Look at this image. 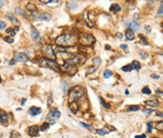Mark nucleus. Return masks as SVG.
Masks as SVG:
<instances>
[{"instance_id": "1", "label": "nucleus", "mask_w": 163, "mask_h": 138, "mask_svg": "<svg viewBox=\"0 0 163 138\" xmlns=\"http://www.w3.org/2000/svg\"><path fill=\"white\" fill-rule=\"evenodd\" d=\"M78 41V37L72 33H63L55 38L54 42L58 46H72Z\"/></svg>"}, {"instance_id": "2", "label": "nucleus", "mask_w": 163, "mask_h": 138, "mask_svg": "<svg viewBox=\"0 0 163 138\" xmlns=\"http://www.w3.org/2000/svg\"><path fill=\"white\" fill-rule=\"evenodd\" d=\"M85 95V89L81 86H77L75 88H72L70 91L69 94V102L78 101L79 99H81Z\"/></svg>"}, {"instance_id": "3", "label": "nucleus", "mask_w": 163, "mask_h": 138, "mask_svg": "<svg viewBox=\"0 0 163 138\" xmlns=\"http://www.w3.org/2000/svg\"><path fill=\"white\" fill-rule=\"evenodd\" d=\"M86 61H87V55L82 54V53H79V54L72 55V57L69 59L66 62L73 64V66H79V64H83Z\"/></svg>"}, {"instance_id": "4", "label": "nucleus", "mask_w": 163, "mask_h": 138, "mask_svg": "<svg viewBox=\"0 0 163 138\" xmlns=\"http://www.w3.org/2000/svg\"><path fill=\"white\" fill-rule=\"evenodd\" d=\"M40 67L42 68H47V69H50V70H54L56 72L60 71V67L57 63L54 62V60H49V59H41L40 62H39Z\"/></svg>"}, {"instance_id": "5", "label": "nucleus", "mask_w": 163, "mask_h": 138, "mask_svg": "<svg viewBox=\"0 0 163 138\" xmlns=\"http://www.w3.org/2000/svg\"><path fill=\"white\" fill-rule=\"evenodd\" d=\"M79 42L82 46H92L95 42V37L89 33H81L79 37Z\"/></svg>"}, {"instance_id": "6", "label": "nucleus", "mask_w": 163, "mask_h": 138, "mask_svg": "<svg viewBox=\"0 0 163 138\" xmlns=\"http://www.w3.org/2000/svg\"><path fill=\"white\" fill-rule=\"evenodd\" d=\"M42 50H43L45 56H46L47 59H49V60H54V59H55V54H54V48H53L51 46H49V45H45V46H42Z\"/></svg>"}, {"instance_id": "7", "label": "nucleus", "mask_w": 163, "mask_h": 138, "mask_svg": "<svg viewBox=\"0 0 163 138\" xmlns=\"http://www.w3.org/2000/svg\"><path fill=\"white\" fill-rule=\"evenodd\" d=\"M61 70L63 71V72H66V73H72V72L75 73V72H76V66H73V64L65 62V63L61 67Z\"/></svg>"}, {"instance_id": "8", "label": "nucleus", "mask_w": 163, "mask_h": 138, "mask_svg": "<svg viewBox=\"0 0 163 138\" xmlns=\"http://www.w3.org/2000/svg\"><path fill=\"white\" fill-rule=\"evenodd\" d=\"M14 60L16 62H20V63H26L28 61V56L23 53H16L15 56H14Z\"/></svg>"}, {"instance_id": "9", "label": "nucleus", "mask_w": 163, "mask_h": 138, "mask_svg": "<svg viewBox=\"0 0 163 138\" xmlns=\"http://www.w3.org/2000/svg\"><path fill=\"white\" fill-rule=\"evenodd\" d=\"M101 63H102V61H101L100 57H98V56L94 57V59H93V64H95V67H92V68H90V69L88 70L89 73H94V72H96L97 69L99 68V66L101 64Z\"/></svg>"}, {"instance_id": "10", "label": "nucleus", "mask_w": 163, "mask_h": 138, "mask_svg": "<svg viewBox=\"0 0 163 138\" xmlns=\"http://www.w3.org/2000/svg\"><path fill=\"white\" fill-rule=\"evenodd\" d=\"M124 24L128 26V27H131V29L133 30V31H137V30H139L140 29V25L136 22V21H129V20H126V21H124Z\"/></svg>"}, {"instance_id": "11", "label": "nucleus", "mask_w": 163, "mask_h": 138, "mask_svg": "<svg viewBox=\"0 0 163 138\" xmlns=\"http://www.w3.org/2000/svg\"><path fill=\"white\" fill-rule=\"evenodd\" d=\"M61 117V113H60V111L57 110V109H53V110H50V112L48 113V115H47V119L48 120H54V119H57V118H60Z\"/></svg>"}, {"instance_id": "12", "label": "nucleus", "mask_w": 163, "mask_h": 138, "mask_svg": "<svg viewBox=\"0 0 163 138\" xmlns=\"http://www.w3.org/2000/svg\"><path fill=\"white\" fill-rule=\"evenodd\" d=\"M0 122L4 125H7L9 122V116L8 114L3 110H0Z\"/></svg>"}, {"instance_id": "13", "label": "nucleus", "mask_w": 163, "mask_h": 138, "mask_svg": "<svg viewBox=\"0 0 163 138\" xmlns=\"http://www.w3.org/2000/svg\"><path fill=\"white\" fill-rule=\"evenodd\" d=\"M38 132H39V127L36 126V125H33V126H30L28 128V135L31 136V137H35L38 135Z\"/></svg>"}, {"instance_id": "14", "label": "nucleus", "mask_w": 163, "mask_h": 138, "mask_svg": "<svg viewBox=\"0 0 163 138\" xmlns=\"http://www.w3.org/2000/svg\"><path fill=\"white\" fill-rule=\"evenodd\" d=\"M31 37L34 41H40L41 40V37H40V34L37 30V28H35L34 26H31Z\"/></svg>"}, {"instance_id": "15", "label": "nucleus", "mask_w": 163, "mask_h": 138, "mask_svg": "<svg viewBox=\"0 0 163 138\" xmlns=\"http://www.w3.org/2000/svg\"><path fill=\"white\" fill-rule=\"evenodd\" d=\"M70 110L72 111V113L77 114L79 111V104L77 103V101H72L70 103Z\"/></svg>"}, {"instance_id": "16", "label": "nucleus", "mask_w": 163, "mask_h": 138, "mask_svg": "<svg viewBox=\"0 0 163 138\" xmlns=\"http://www.w3.org/2000/svg\"><path fill=\"white\" fill-rule=\"evenodd\" d=\"M125 37H126V39H127V40H130V41L134 40V38H135V34H134V31H133L132 29H127L126 32H125Z\"/></svg>"}, {"instance_id": "17", "label": "nucleus", "mask_w": 163, "mask_h": 138, "mask_svg": "<svg viewBox=\"0 0 163 138\" xmlns=\"http://www.w3.org/2000/svg\"><path fill=\"white\" fill-rule=\"evenodd\" d=\"M28 113H29L31 116H36V115H39V114L41 113V109L33 106V107H30V109L28 110Z\"/></svg>"}, {"instance_id": "18", "label": "nucleus", "mask_w": 163, "mask_h": 138, "mask_svg": "<svg viewBox=\"0 0 163 138\" xmlns=\"http://www.w3.org/2000/svg\"><path fill=\"white\" fill-rule=\"evenodd\" d=\"M6 16H7V18L14 24V25H16V26H18L19 25V21H18V19L16 18V16H14L12 13H7L6 14Z\"/></svg>"}, {"instance_id": "19", "label": "nucleus", "mask_w": 163, "mask_h": 138, "mask_svg": "<svg viewBox=\"0 0 163 138\" xmlns=\"http://www.w3.org/2000/svg\"><path fill=\"white\" fill-rule=\"evenodd\" d=\"M50 19H51V14H49V13H41L37 17V20H42V21H48Z\"/></svg>"}, {"instance_id": "20", "label": "nucleus", "mask_w": 163, "mask_h": 138, "mask_svg": "<svg viewBox=\"0 0 163 138\" xmlns=\"http://www.w3.org/2000/svg\"><path fill=\"white\" fill-rule=\"evenodd\" d=\"M146 104L150 107H157L159 105V101L157 99H151V100H148L146 101Z\"/></svg>"}, {"instance_id": "21", "label": "nucleus", "mask_w": 163, "mask_h": 138, "mask_svg": "<svg viewBox=\"0 0 163 138\" xmlns=\"http://www.w3.org/2000/svg\"><path fill=\"white\" fill-rule=\"evenodd\" d=\"M131 67H132V69H134V70H136V71H139L140 68H141L140 62H138V61H133L132 64H131Z\"/></svg>"}, {"instance_id": "22", "label": "nucleus", "mask_w": 163, "mask_h": 138, "mask_svg": "<svg viewBox=\"0 0 163 138\" xmlns=\"http://www.w3.org/2000/svg\"><path fill=\"white\" fill-rule=\"evenodd\" d=\"M110 10H111V11L118 12V11H120V10H121V6H120L119 4H117V3H114V4H112V5H111Z\"/></svg>"}, {"instance_id": "23", "label": "nucleus", "mask_w": 163, "mask_h": 138, "mask_svg": "<svg viewBox=\"0 0 163 138\" xmlns=\"http://www.w3.org/2000/svg\"><path fill=\"white\" fill-rule=\"evenodd\" d=\"M26 9L30 12H35L36 11V6L33 3H28L26 5Z\"/></svg>"}, {"instance_id": "24", "label": "nucleus", "mask_w": 163, "mask_h": 138, "mask_svg": "<svg viewBox=\"0 0 163 138\" xmlns=\"http://www.w3.org/2000/svg\"><path fill=\"white\" fill-rule=\"evenodd\" d=\"M69 6H70L71 9H76V8H78V4H77V2H76L75 0H71V1H70Z\"/></svg>"}, {"instance_id": "25", "label": "nucleus", "mask_w": 163, "mask_h": 138, "mask_svg": "<svg viewBox=\"0 0 163 138\" xmlns=\"http://www.w3.org/2000/svg\"><path fill=\"white\" fill-rule=\"evenodd\" d=\"M103 76H104V78H105V79H109L110 77H112V76H113V73H112L111 71H109V70H106V71H104Z\"/></svg>"}, {"instance_id": "26", "label": "nucleus", "mask_w": 163, "mask_h": 138, "mask_svg": "<svg viewBox=\"0 0 163 138\" xmlns=\"http://www.w3.org/2000/svg\"><path fill=\"white\" fill-rule=\"evenodd\" d=\"M40 2L45 3V4H53V3H58L60 0H40Z\"/></svg>"}, {"instance_id": "27", "label": "nucleus", "mask_w": 163, "mask_h": 138, "mask_svg": "<svg viewBox=\"0 0 163 138\" xmlns=\"http://www.w3.org/2000/svg\"><path fill=\"white\" fill-rule=\"evenodd\" d=\"M100 101H101V103H102V105H103L104 108H106V109H109V108H110V104L107 103V102H105V100H104L102 97H100Z\"/></svg>"}, {"instance_id": "28", "label": "nucleus", "mask_w": 163, "mask_h": 138, "mask_svg": "<svg viewBox=\"0 0 163 138\" xmlns=\"http://www.w3.org/2000/svg\"><path fill=\"white\" fill-rule=\"evenodd\" d=\"M15 13H16V14H18V15H22V16H24V15H25V12L23 11V9H21L20 7L15 8Z\"/></svg>"}, {"instance_id": "29", "label": "nucleus", "mask_w": 163, "mask_h": 138, "mask_svg": "<svg viewBox=\"0 0 163 138\" xmlns=\"http://www.w3.org/2000/svg\"><path fill=\"white\" fill-rule=\"evenodd\" d=\"M6 33H7V34H10L11 37H14V35H15V30L12 27H9L6 29Z\"/></svg>"}, {"instance_id": "30", "label": "nucleus", "mask_w": 163, "mask_h": 138, "mask_svg": "<svg viewBox=\"0 0 163 138\" xmlns=\"http://www.w3.org/2000/svg\"><path fill=\"white\" fill-rule=\"evenodd\" d=\"M152 129H153V122L150 121V122L147 123V131H148L149 133H151V132H152Z\"/></svg>"}, {"instance_id": "31", "label": "nucleus", "mask_w": 163, "mask_h": 138, "mask_svg": "<svg viewBox=\"0 0 163 138\" xmlns=\"http://www.w3.org/2000/svg\"><path fill=\"white\" fill-rule=\"evenodd\" d=\"M97 133H98L99 135H106V134L109 133V131L105 130V129H97Z\"/></svg>"}, {"instance_id": "32", "label": "nucleus", "mask_w": 163, "mask_h": 138, "mask_svg": "<svg viewBox=\"0 0 163 138\" xmlns=\"http://www.w3.org/2000/svg\"><path fill=\"white\" fill-rule=\"evenodd\" d=\"M133 69H132V67H131V64H128V66H124L123 68H122V71H124V72H131Z\"/></svg>"}, {"instance_id": "33", "label": "nucleus", "mask_w": 163, "mask_h": 138, "mask_svg": "<svg viewBox=\"0 0 163 138\" xmlns=\"http://www.w3.org/2000/svg\"><path fill=\"white\" fill-rule=\"evenodd\" d=\"M163 14V2L161 1L160 2V7H159V10H158V12H157V15L158 16H161Z\"/></svg>"}, {"instance_id": "34", "label": "nucleus", "mask_w": 163, "mask_h": 138, "mask_svg": "<svg viewBox=\"0 0 163 138\" xmlns=\"http://www.w3.org/2000/svg\"><path fill=\"white\" fill-rule=\"evenodd\" d=\"M142 93H143V94H146V95H150V94H151V90H150L148 87H144V88L142 89Z\"/></svg>"}, {"instance_id": "35", "label": "nucleus", "mask_w": 163, "mask_h": 138, "mask_svg": "<svg viewBox=\"0 0 163 138\" xmlns=\"http://www.w3.org/2000/svg\"><path fill=\"white\" fill-rule=\"evenodd\" d=\"M48 128H49V124H48V123H43L39 129H40L41 131H45V130H47Z\"/></svg>"}, {"instance_id": "36", "label": "nucleus", "mask_w": 163, "mask_h": 138, "mask_svg": "<svg viewBox=\"0 0 163 138\" xmlns=\"http://www.w3.org/2000/svg\"><path fill=\"white\" fill-rule=\"evenodd\" d=\"M140 109L138 106H130V107H128V109L127 111H129V112H131V111H138Z\"/></svg>"}, {"instance_id": "37", "label": "nucleus", "mask_w": 163, "mask_h": 138, "mask_svg": "<svg viewBox=\"0 0 163 138\" xmlns=\"http://www.w3.org/2000/svg\"><path fill=\"white\" fill-rule=\"evenodd\" d=\"M62 89H63V93H65L68 90V85L65 82H62Z\"/></svg>"}, {"instance_id": "38", "label": "nucleus", "mask_w": 163, "mask_h": 138, "mask_svg": "<svg viewBox=\"0 0 163 138\" xmlns=\"http://www.w3.org/2000/svg\"><path fill=\"white\" fill-rule=\"evenodd\" d=\"M140 55H141V57H142L143 60H145V59H147L148 54H147L146 52H144V50H140Z\"/></svg>"}, {"instance_id": "39", "label": "nucleus", "mask_w": 163, "mask_h": 138, "mask_svg": "<svg viewBox=\"0 0 163 138\" xmlns=\"http://www.w3.org/2000/svg\"><path fill=\"white\" fill-rule=\"evenodd\" d=\"M82 126H84V127H86V128H88L90 131H93L94 130V127L92 126V125H88V124H85V123H81Z\"/></svg>"}, {"instance_id": "40", "label": "nucleus", "mask_w": 163, "mask_h": 138, "mask_svg": "<svg viewBox=\"0 0 163 138\" xmlns=\"http://www.w3.org/2000/svg\"><path fill=\"white\" fill-rule=\"evenodd\" d=\"M4 40H5L6 42H8V43H13V41H14L12 37H4Z\"/></svg>"}, {"instance_id": "41", "label": "nucleus", "mask_w": 163, "mask_h": 138, "mask_svg": "<svg viewBox=\"0 0 163 138\" xmlns=\"http://www.w3.org/2000/svg\"><path fill=\"white\" fill-rule=\"evenodd\" d=\"M156 126H157V129H159L160 131H162L163 130V122L162 121H160L159 123H157V125H156Z\"/></svg>"}, {"instance_id": "42", "label": "nucleus", "mask_w": 163, "mask_h": 138, "mask_svg": "<svg viewBox=\"0 0 163 138\" xmlns=\"http://www.w3.org/2000/svg\"><path fill=\"white\" fill-rule=\"evenodd\" d=\"M6 26V24H5V22L3 21V20H0V29H4Z\"/></svg>"}, {"instance_id": "43", "label": "nucleus", "mask_w": 163, "mask_h": 138, "mask_svg": "<svg viewBox=\"0 0 163 138\" xmlns=\"http://www.w3.org/2000/svg\"><path fill=\"white\" fill-rule=\"evenodd\" d=\"M142 112H144L146 114H151V113H153V111L151 110V109H143Z\"/></svg>"}, {"instance_id": "44", "label": "nucleus", "mask_w": 163, "mask_h": 138, "mask_svg": "<svg viewBox=\"0 0 163 138\" xmlns=\"http://www.w3.org/2000/svg\"><path fill=\"white\" fill-rule=\"evenodd\" d=\"M139 18H140V14H139V13H135V14H134V19H135V20H138Z\"/></svg>"}, {"instance_id": "45", "label": "nucleus", "mask_w": 163, "mask_h": 138, "mask_svg": "<svg viewBox=\"0 0 163 138\" xmlns=\"http://www.w3.org/2000/svg\"><path fill=\"white\" fill-rule=\"evenodd\" d=\"M15 63H16V61H15L14 59H12V60L9 62V64H10V66H13V64H15Z\"/></svg>"}, {"instance_id": "46", "label": "nucleus", "mask_w": 163, "mask_h": 138, "mask_svg": "<svg viewBox=\"0 0 163 138\" xmlns=\"http://www.w3.org/2000/svg\"><path fill=\"white\" fill-rule=\"evenodd\" d=\"M120 47H121L122 49H124V50H125V49H127V47H128V46H127L126 45H121V46H120Z\"/></svg>"}, {"instance_id": "47", "label": "nucleus", "mask_w": 163, "mask_h": 138, "mask_svg": "<svg viewBox=\"0 0 163 138\" xmlns=\"http://www.w3.org/2000/svg\"><path fill=\"white\" fill-rule=\"evenodd\" d=\"M156 94H159L160 96H162V91L159 89V90H157V91H156Z\"/></svg>"}, {"instance_id": "48", "label": "nucleus", "mask_w": 163, "mask_h": 138, "mask_svg": "<svg viewBox=\"0 0 163 138\" xmlns=\"http://www.w3.org/2000/svg\"><path fill=\"white\" fill-rule=\"evenodd\" d=\"M146 136H145L144 134L143 135H137V136H135V138H145Z\"/></svg>"}, {"instance_id": "49", "label": "nucleus", "mask_w": 163, "mask_h": 138, "mask_svg": "<svg viewBox=\"0 0 163 138\" xmlns=\"http://www.w3.org/2000/svg\"><path fill=\"white\" fill-rule=\"evenodd\" d=\"M145 29H146L147 32H150V30H151V28L149 27V26H145Z\"/></svg>"}, {"instance_id": "50", "label": "nucleus", "mask_w": 163, "mask_h": 138, "mask_svg": "<svg viewBox=\"0 0 163 138\" xmlns=\"http://www.w3.org/2000/svg\"><path fill=\"white\" fill-rule=\"evenodd\" d=\"M116 35H117V37H119V38H122V37H123L120 32H117V34H116Z\"/></svg>"}, {"instance_id": "51", "label": "nucleus", "mask_w": 163, "mask_h": 138, "mask_svg": "<svg viewBox=\"0 0 163 138\" xmlns=\"http://www.w3.org/2000/svg\"><path fill=\"white\" fill-rule=\"evenodd\" d=\"M151 77L154 79H159V76H156V75H151Z\"/></svg>"}, {"instance_id": "52", "label": "nucleus", "mask_w": 163, "mask_h": 138, "mask_svg": "<svg viewBox=\"0 0 163 138\" xmlns=\"http://www.w3.org/2000/svg\"><path fill=\"white\" fill-rule=\"evenodd\" d=\"M3 4H4V2H3V0H0V8L3 6Z\"/></svg>"}, {"instance_id": "53", "label": "nucleus", "mask_w": 163, "mask_h": 138, "mask_svg": "<svg viewBox=\"0 0 163 138\" xmlns=\"http://www.w3.org/2000/svg\"><path fill=\"white\" fill-rule=\"evenodd\" d=\"M157 116H159L160 118H162V114H161V112H159V114L157 113Z\"/></svg>"}, {"instance_id": "54", "label": "nucleus", "mask_w": 163, "mask_h": 138, "mask_svg": "<svg viewBox=\"0 0 163 138\" xmlns=\"http://www.w3.org/2000/svg\"><path fill=\"white\" fill-rule=\"evenodd\" d=\"M25 101H26V99H23V100H22V103H21V104H22V105H23V104H24V103H25Z\"/></svg>"}, {"instance_id": "55", "label": "nucleus", "mask_w": 163, "mask_h": 138, "mask_svg": "<svg viewBox=\"0 0 163 138\" xmlns=\"http://www.w3.org/2000/svg\"><path fill=\"white\" fill-rule=\"evenodd\" d=\"M125 94H126V95H128V94H129V91H128V90H126V91H125Z\"/></svg>"}, {"instance_id": "56", "label": "nucleus", "mask_w": 163, "mask_h": 138, "mask_svg": "<svg viewBox=\"0 0 163 138\" xmlns=\"http://www.w3.org/2000/svg\"><path fill=\"white\" fill-rule=\"evenodd\" d=\"M147 1H155V0H147Z\"/></svg>"}]
</instances>
